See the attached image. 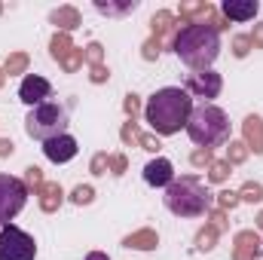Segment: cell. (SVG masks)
Segmentation results:
<instances>
[{
	"label": "cell",
	"instance_id": "1",
	"mask_svg": "<svg viewBox=\"0 0 263 260\" xmlns=\"http://www.w3.org/2000/svg\"><path fill=\"white\" fill-rule=\"evenodd\" d=\"M190 114H193V98L181 86H165L153 92V98L144 107V120L156 135H178L181 129H187Z\"/></svg>",
	"mask_w": 263,
	"mask_h": 260
},
{
	"label": "cell",
	"instance_id": "2",
	"mask_svg": "<svg viewBox=\"0 0 263 260\" xmlns=\"http://www.w3.org/2000/svg\"><path fill=\"white\" fill-rule=\"evenodd\" d=\"M172 49L178 52V59L184 65L196 67V70H208L214 65V59L220 55V37L208 25H184L175 34Z\"/></svg>",
	"mask_w": 263,
	"mask_h": 260
},
{
	"label": "cell",
	"instance_id": "3",
	"mask_svg": "<svg viewBox=\"0 0 263 260\" xmlns=\"http://www.w3.org/2000/svg\"><path fill=\"white\" fill-rule=\"evenodd\" d=\"M211 205H214V199L199 184L196 175H187L165 187V208L178 217H199V214L211 211Z\"/></svg>",
	"mask_w": 263,
	"mask_h": 260
},
{
	"label": "cell",
	"instance_id": "4",
	"mask_svg": "<svg viewBox=\"0 0 263 260\" xmlns=\"http://www.w3.org/2000/svg\"><path fill=\"white\" fill-rule=\"evenodd\" d=\"M187 135L193 138V144L211 150V147L230 141V120H227V114L220 107L199 104V107H193V114L187 120Z\"/></svg>",
	"mask_w": 263,
	"mask_h": 260
},
{
	"label": "cell",
	"instance_id": "5",
	"mask_svg": "<svg viewBox=\"0 0 263 260\" xmlns=\"http://www.w3.org/2000/svg\"><path fill=\"white\" fill-rule=\"evenodd\" d=\"M67 126H70L67 110L62 104H52V101H46L40 107H31V114L25 120V132L37 141H43V144L59 138V135H67Z\"/></svg>",
	"mask_w": 263,
	"mask_h": 260
},
{
	"label": "cell",
	"instance_id": "6",
	"mask_svg": "<svg viewBox=\"0 0 263 260\" xmlns=\"http://www.w3.org/2000/svg\"><path fill=\"white\" fill-rule=\"evenodd\" d=\"M37 257V242L25 230L6 224L0 227V260H34Z\"/></svg>",
	"mask_w": 263,
	"mask_h": 260
},
{
	"label": "cell",
	"instance_id": "7",
	"mask_svg": "<svg viewBox=\"0 0 263 260\" xmlns=\"http://www.w3.org/2000/svg\"><path fill=\"white\" fill-rule=\"evenodd\" d=\"M28 202V184L12 178V175H0V227H6Z\"/></svg>",
	"mask_w": 263,
	"mask_h": 260
},
{
	"label": "cell",
	"instance_id": "8",
	"mask_svg": "<svg viewBox=\"0 0 263 260\" xmlns=\"http://www.w3.org/2000/svg\"><path fill=\"white\" fill-rule=\"evenodd\" d=\"M187 95L190 98H202V101H211V98H217L220 95V89H223V80H220V73H214V70H196V73H190L187 77Z\"/></svg>",
	"mask_w": 263,
	"mask_h": 260
},
{
	"label": "cell",
	"instance_id": "9",
	"mask_svg": "<svg viewBox=\"0 0 263 260\" xmlns=\"http://www.w3.org/2000/svg\"><path fill=\"white\" fill-rule=\"evenodd\" d=\"M49 95H52V86H49V80L40 77V73H28V77L22 80V86H18V98H22L25 104H31V107L46 104Z\"/></svg>",
	"mask_w": 263,
	"mask_h": 260
},
{
	"label": "cell",
	"instance_id": "10",
	"mask_svg": "<svg viewBox=\"0 0 263 260\" xmlns=\"http://www.w3.org/2000/svg\"><path fill=\"white\" fill-rule=\"evenodd\" d=\"M43 153H46L49 162H70L80 153V144H77L73 135H59V138H52V141L43 144Z\"/></svg>",
	"mask_w": 263,
	"mask_h": 260
},
{
	"label": "cell",
	"instance_id": "11",
	"mask_svg": "<svg viewBox=\"0 0 263 260\" xmlns=\"http://www.w3.org/2000/svg\"><path fill=\"white\" fill-rule=\"evenodd\" d=\"M144 181H147L150 187H168V184L175 181V165H172L168 159L156 156V159H150V162L144 165Z\"/></svg>",
	"mask_w": 263,
	"mask_h": 260
},
{
	"label": "cell",
	"instance_id": "12",
	"mask_svg": "<svg viewBox=\"0 0 263 260\" xmlns=\"http://www.w3.org/2000/svg\"><path fill=\"white\" fill-rule=\"evenodd\" d=\"M220 12L227 15V22H251L260 12V3L257 0H223Z\"/></svg>",
	"mask_w": 263,
	"mask_h": 260
},
{
	"label": "cell",
	"instance_id": "13",
	"mask_svg": "<svg viewBox=\"0 0 263 260\" xmlns=\"http://www.w3.org/2000/svg\"><path fill=\"white\" fill-rule=\"evenodd\" d=\"M257 254H260V239H257V233L242 230V233L236 236V251H233V260H257Z\"/></svg>",
	"mask_w": 263,
	"mask_h": 260
},
{
	"label": "cell",
	"instance_id": "14",
	"mask_svg": "<svg viewBox=\"0 0 263 260\" xmlns=\"http://www.w3.org/2000/svg\"><path fill=\"white\" fill-rule=\"evenodd\" d=\"M211 15H214V6L208 0H202V3H181V22L184 25H205Z\"/></svg>",
	"mask_w": 263,
	"mask_h": 260
},
{
	"label": "cell",
	"instance_id": "15",
	"mask_svg": "<svg viewBox=\"0 0 263 260\" xmlns=\"http://www.w3.org/2000/svg\"><path fill=\"white\" fill-rule=\"evenodd\" d=\"M245 144H248V150H254V153H263V120L260 117H248L245 120Z\"/></svg>",
	"mask_w": 263,
	"mask_h": 260
},
{
	"label": "cell",
	"instance_id": "16",
	"mask_svg": "<svg viewBox=\"0 0 263 260\" xmlns=\"http://www.w3.org/2000/svg\"><path fill=\"white\" fill-rule=\"evenodd\" d=\"M123 245L126 248H135V251H153L159 245V236L153 230H138V233H132V236L123 239Z\"/></svg>",
	"mask_w": 263,
	"mask_h": 260
},
{
	"label": "cell",
	"instance_id": "17",
	"mask_svg": "<svg viewBox=\"0 0 263 260\" xmlns=\"http://www.w3.org/2000/svg\"><path fill=\"white\" fill-rule=\"evenodd\" d=\"M49 22H52L55 28H62V34H67V31H73V28L80 25V12H77L73 6H59V9H52Z\"/></svg>",
	"mask_w": 263,
	"mask_h": 260
},
{
	"label": "cell",
	"instance_id": "18",
	"mask_svg": "<svg viewBox=\"0 0 263 260\" xmlns=\"http://www.w3.org/2000/svg\"><path fill=\"white\" fill-rule=\"evenodd\" d=\"M37 196H40V208H43V211H55V208L62 205V196H65V193H62V187H59V184L46 181V184L37 190Z\"/></svg>",
	"mask_w": 263,
	"mask_h": 260
},
{
	"label": "cell",
	"instance_id": "19",
	"mask_svg": "<svg viewBox=\"0 0 263 260\" xmlns=\"http://www.w3.org/2000/svg\"><path fill=\"white\" fill-rule=\"evenodd\" d=\"M49 46H52V59H55V62H65L67 55L77 49V46L70 43V37H67V34H62V31L52 37V43H49Z\"/></svg>",
	"mask_w": 263,
	"mask_h": 260
},
{
	"label": "cell",
	"instance_id": "20",
	"mask_svg": "<svg viewBox=\"0 0 263 260\" xmlns=\"http://www.w3.org/2000/svg\"><path fill=\"white\" fill-rule=\"evenodd\" d=\"M150 28H153V37H162V34L175 31V15L162 9V12H156V15L150 18Z\"/></svg>",
	"mask_w": 263,
	"mask_h": 260
},
{
	"label": "cell",
	"instance_id": "21",
	"mask_svg": "<svg viewBox=\"0 0 263 260\" xmlns=\"http://www.w3.org/2000/svg\"><path fill=\"white\" fill-rule=\"evenodd\" d=\"M95 9L104 12V15H126L132 9H138V0H126V3H104V0H98Z\"/></svg>",
	"mask_w": 263,
	"mask_h": 260
},
{
	"label": "cell",
	"instance_id": "22",
	"mask_svg": "<svg viewBox=\"0 0 263 260\" xmlns=\"http://www.w3.org/2000/svg\"><path fill=\"white\" fill-rule=\"evenodd\" d=\"M248 156V144L245 141H230V150H227V162L236 165V162H245Z\"/></svg>",
	"mask_w": 263,
	"mask_h": 260
},
{
	"label": "cell",
	"instance_id": "23",
	"mask_svg": "<svg viewBox=\"0 0 263 260\" xmlns=\"http://www.w3.org/2000/svg\"><path fill=\"white\" fill-rule=\"evenodd\" d=\"M25 67H28V55L25 52H15V55H9L6 59V65H3V73H25Z\"/></svg>",
	"mask_w": 263,
	"mask_h": 260
},
{
	"label": "cell",
	"instance_id": "24",
	"mask_svg": "<svg viewBox=\"0 0 263 260\" xmlns=\"http://www.w3.org/2000/svg\"><path fill=\"white\" fill-rule=\"evenodd\" d=\"M214 239H217V230L208 224L205 230H199V236H196V248L199 251H208V248H214Z\"/></svg>",
	"mask_w": 263,
	"mask_h": 260
},
{
	"label": "cell",
	"instance_id": "25",
	"mask_svg": "<svg viewBox=\"0 0 263 260\" xmlns=\"http://www.w3.org/2000/svg\"><path fill=\"white\" fill-rule=\"evenodd\" d=\"M208 178H211L214 184L227 181V178H230V162H227V159H220V162H211V165H208Z\"/></svg>",
	"mask_w": 263,
	"mask_h": 260
},
{
	"label": "cell",
	"instance_id": "26",
	"mask_svg": "<svg viewBox=\"0 0 263 260\" xmlns=\"http://www.w3.org/2000/svg\"><path fill=\"white\" fill-rule=\"evenodd\" d=\"M239 199H245V202H260V199H263V187H260V184H254V181H248V184L242 187Z\"/></svg>",
	"mask_w": 263,
	"mask_h": 260
},
{
	"label": "cell",
	"instance_id": "27",
	"mask_svg": "<svg viewBox=\"0 0 263 260\" xmlns=\"http://www.w3.org/2000/svg\"><path fill=\"white\" fill-rule=\"evenodd\" d=\"M70 199H73L77 205H89V202L95 199V190H92V187H83V184H80V187H77V190L70 193Z\"/></svg>",
	"mask_w": 263,
	"mask_h": 260
},
{
	"label": "cell",
	"instance_id": "28",
	"mask_svg": "<svg viewBox=\"0 0 263 260\" xmlns=\"http://www.w3.org/2000/svg\"><path fill=\"white\" fill-rule=\"evenodd\" d=\"M233 52H236L239 59H245V55L251 52V37H248V34H242V37H236V40H233Z\"/></svg>",
	"mask_w": 263,
	"mask_h": 260
},
{
	"label": "cell",
	"instance_id": "29",
	"mask_svg": "<svg viewBox=\"0 0 263 260\" xmlns=\"http://www.w3.org/2000/svg\"><path fill=\"white\" fill-rule=\"evenodd\" d=\"M83 55H86V62H89V65H104V62H101V59H104V49H101L98 43H89Z\"/></svg>",
	"mask_w": 263,
	"mask_h": 260
},
{
	"label": "cell",
	"instance_id": "30",
	"mask_svg": "<svg viewBox=\"0 0 263 260\" xmlns=\"http://www.w3.org/2000/svg\"><path fill=\"white\" fill-rule=\"evenodd\" d=\"M25 181H28L31 187H37V190H40V187L46 184V181H43V172H40L37 165H31V169H25Z\"/></svg>",
	"mask_w": 263,
	"mask_h": 260
},
{
	"label": "cell",
	"instance_id": "31",
	"mask_svg": "<svg viewBox=\"0 0 263 260\" xmlns=\"http://www.w3.org/2000/svg\"><path fill=\"white\" fill-rule=\"evenodd\" d=\"M190 162H193L196 169H202V165H211V162H214V156H211V150H205V147H199L196 153L190 156Z\"/></svg>",
	"mask_w": 263,
	"mask_h": 260
},
{
	"label": "cell",
	"instance_id": "32",
	"mask_svg": "<svg viewBox=\"0 0 263 260\" xmlns=\"http://www.w3.org/2000/svg\"><path fill=\"white\" fill-rule=\"evenodd\" d=\"M217 205H220V208H236V205H239V193H233V190L217 193Z\"/></svg>",
	"mask_w": 263,
	"mask_h": 260
},
{
	"label": "cell",
	"instance_id": "33",
	"mask_svg": "<svg viewBox=\"0 0 263 260\" xmlns=\"http://www.w3.org/2000/svg\"><path fill=\"white\" fill-rule=\"evenodd\" d=\"M83 59H86V55H83V49H73L65 62H62V67H65V70H77V67L83 65Z\"/></svg>",
	"mask_w": 263,
	"mask_h": 260
},
{
	"label": "cell",
	"instance_id": "34",
	"mask_svg": "<svg viewBox=\"0 0 263 260\" xmlns=\"http://www.w3.org/2000/svg\"><path fill=\"white\" fill-rule=\"evenodd\" d=\"M159 46H162V43H159V37H153V40H147V43H144V59H147V62H153V59H159Z\"/></svg>",
	"mask_w": 263,
	"mask_h": 260
},
{
	"label": "cell",
	"instance_id": "35",
	"mask_svg": "<svg viewBox=\"0 0 263 260\" xmlns=\"http://www.w3.org/2000/svg\"><path fill=\"white\" fill-rule=\"evenodd\" d=\"M104 169H110V156L107 153H98L92 159V175H104Z\"/></svg>",
	"mask_w": 263,
	"mask_h": 260
},
{
	"label": "cell",
	"instance_id": "36",
	"mask_svg": "<svg viewBox=\"0 0 263 260\" xmlns=\"http://www.w3.org/2000/svg\"><path fill=\"white\" fill-rule=\"evenodd\" d=\"M138 144H141L144 150H150V153H156V150L162 147V144H159V138H153V135H144V132H141V138H138Z\"/></svg>",
	"mask_w": 263,
	"mask_h": 260
},
{
	"label": "cell",
	"instance_id": "37",
	"mask_svg": "<svg viewBox=\"0 0 263 260\" xmlns=\"http://www.w3.org/2000/svg\"><path fill=\"white\" fill-rule=\"evenodd\" d=\"M138 138H141L138 126H135V123H126V126H123V141H126V144H138Z\"/></svg>",
	"mask_w": 263,
	"mask_h": 260
},
{
	"label": "cell",
	"instance_id": "38",
	"mask_svg": "<svg viewBox=\"0 0 263 260\" xmlns=\"http://www.w3.org/2000/svg\"><path fill=\"white\" fill-rule=\"evenodd\" d=\"M89 77H92V83H104L110 73H107V67L104 65H92V73H89Z\"/></svg>",
	"mask_w": 263,
	"mask_h": 260
},
{
	"label": "cell",
	"instance_id": "39",
	"mask_svg": "<svg viewBox=\"0 0 263 260\" xmlns=\"http://www.w3.org/2000/svg\"><path fill=\"white\" fill-rule=\"evenodd\" d=\"M110 172L114 175H123L126 172V156H110Z\"/></svg>",
	"mask_w": 263,
	"mask_h": 260
},
{
	"label": "cell",
	"instance_id": "40",
	"mask_svg": "<svg viewBox=\"0 0 263 260\" xmlns=\"http://www.w3.org/2000/svg\"><path fill=\"white\" fill-rule=\"evenodd\" d=\"M123 107H126V114H129V117H135V114L141 110V104H138V95H126V104H123Z\"/></svg>",
	"mask_w": 263,
	"mask_h": 260
},
{
	"label": "cell",
	"instance_id": "41",
	"mask_svg": "<svg viewBox=\"0 0 263 260\" xmlns=\"http://www.w3.org/2000/svg\"><path fill=\"white\" fill-rule=\"evenodd\" d=\"M251 46L263 49V25H257V28H254V34H251Z\"/></svg>",
	"mask_w": 263,
	"mask_h": 260
},
{
	"label": "cell",
	"instance_id": "42",
	"mask_svg": "<svg viewBox=\"0 0 263 260\" xmlns=\"http://www.w3.org/2000/svg\"><path fill=\"white\" fill-rule=\"evenodd\" d=\"M12 150H15V144H12V141H6V138H0V159H3V156H9Z\"/></svg>",
	"mask_w": 263,
	"mask_h": 260
},
{
	"label": "cell",
	"instance_id": "43",
	"mask_svg": "<svg viewBox=\"0 0 263 260\" xmlns=\"http://www.w3.org/2000/svg\"><path fill=\"white\" fill-rule=\"evenodd\" d=\"M86 260H110V257H107V254H101V251H92Z\"/></svg>",
	"mask_w": 263,
	"mask_h": 260
},
{
	"label": "cell",
	"instance_id": "44",
	"mask_svg": "<svg viewBox=\"0 0 263 260\" xmlns=\"http://www.w3.org/2000/svg\"><path fill=\"white\" fill-rule=\"evenodd\" d=\"M3 80H6V73H3V67H0V86H3Z\"/></svg>",
	"mask_w": 263,
	"mask_h": 260
},
{
	"label": "cell",
	"instance_id": "45",
	"mask_svg": "<svg viewBox=\"0 0 263 260\" xmlns=\"http://www.w3.org/2000/svg\"><path fill=\"white\" fill-rule=\"evenodd\" d=\"M257 224H260V230H263V211H260V217H257Z\"/></svg>",
	"mask_w": 263,
	"mask_h": 260
},
{
	"label": "cell",
	"instance_id": "46",
	"mask_svg": "<svg viewBox=\"0 0 263 260\" xmlns=\"http://www.w3.org/2000/svg\"><path fill=\"white\" fill-rule=\"evenodd\" d=\"M0 12H3V6H0Z\"/></svg>",
	"mask_w": 263,
	"mask_h": 260
}]
</instances>
